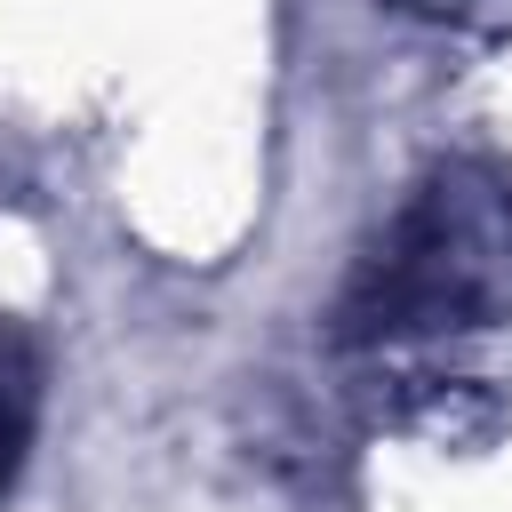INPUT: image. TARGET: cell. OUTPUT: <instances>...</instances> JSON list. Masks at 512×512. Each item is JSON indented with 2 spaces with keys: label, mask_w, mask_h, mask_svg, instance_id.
Returning <instances> with one entry per match:
<instances>
[{
  "label": "cell",
  "mask_w": 512,
  "mask_h": 512,
  "mask_svg": "<svg viewBox=\"0 0 512 512\" xmlns=\"http://www.w3.org/2000/svg\"><path fill=\"white\" fill-rule=\"evenodd\" d=\"M32 432H40V352L24 336H0V496L24 472Z\"/></svg>",
  "instance_id": "2"
},
{
  "label": "cell",
  "mask_w": 512,
  "mask_h": 512,
  "mask_svg": "<svg viewBox=\"0 0 512 512\" xmlns=\"http://www.w3.org/2000/svg\"><path fill=\"white\" fill-rule=\"evenodd\" d=\"M432 24H488V16H512V0H400Z\"/></svg>",
  "instance_id": "3"
},
{
  "label": "cell",
  "mask_w": 512,
  "mask_h": 512,
  "mask_svg": "<svg viewBox=\"0 0 512 512\" xmlns=\"http://www.w3.org/2000/svg\"><path fill=\"white\" fill-rule=\"evenodd\" d=\"M352 352L416 360L512 320V176L440 168L368 248L344 312Z\"/></svg>",
  "instance_id": "1"
}]
</instances>
